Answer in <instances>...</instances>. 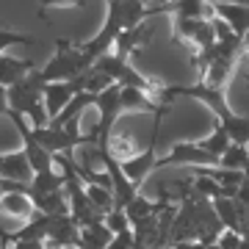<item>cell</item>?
I'll list each match as a JSON object with an SVG mask.
<instances>
[{"label":"cell","instance_id":"6da1fadb","mask_svg":"<svg viewBox=\"0 0 249 249\" xmlns=\"http://www.w3.org/2000/svg\"><path fill=\"white\" fill-rule=\"evenodd\" d=\"M45 80L39 75V70H34L25 80H19L9 89V111L19 114L22 119H28V124L39 130V127H47L50 124V116H47L45 108Z\"/></svg>","mask_w":249,"mask_h":249},{"label":"cell","instance_id":"7a4b0ae2","mask_svg":"<svg viewBox=\"0 0 249 249\" xmlns=\"http://www.w3.org/2000/svg\"><path fill=\"white\" fill-rule=\"evenodd\" d=\"M94 67V58L70 39H55V55L39 70L45 83H72Z\"/></svg>","mask_w":249,"mask_h":249},{"label":"cell","instance_id":"3957f363","mask_svg":"<svg viewBox=\"0 0 249 249\" xmlns=\"http://www.w3.org/2000/svg\"><path fill=\"white\" fill-rule=\"evenodd\" d=\"M124 34V17H122V0H111L106 6V25L97 31V36L94 39H89V42H83V50H86V55H91L94 61H97L100 55H106L114 50L116 39Z\"/></svg>","mask_w":249,"mask_h":249},{"label":"cell","instance_id":"277c9868","mask_svg":"<svg viewBox=\"0 0 249 249\" xmlns=\"http://www.w3.org/2000/svg\"><path fill=\"white\" fill-rule=\"evenodd\" d=\"M172 34L178 42L191 47L194 53H205L216 45V31L211 19H188V17H172Z\"/></svg>","mask_w":249,"mask_h":249},{"label":"cell","instance_id":"5b68a950","mask_svg":"<svg viewBox=\"0 0 249 249\" xmlns=\"http://www.w3.org/2000/svg\"><path fill=\"white\" fill-rule=\"evenodd\" d=\"M163 166H191V169L208 166V169H213V166H219V158L205 152L199 147V142H175L169 147V152L158 155L155 169H163Z\"/></svg>","mask_w":249,"mask_h":249},{"label":"cell","instance_id":"8992f818","mask_svg":"<svg viewBox=\"0 0 249 249\" xmlns=\"http://www.w3.org/2000/svg\"><path fill=\"white\" fill-rule=\"evenodd\" d=\"M160 119L163 116H158V122H155V127H152V136H150V144L144 147L136 158H130V160H124V163H119L122 166V172H124V178L130 180L136 188L142 186L144 180L150 178V172H155V163H158V133H160Z\"/></svg>","mask_w":249,"mask_h":249},{"label":"cell","instance_id":"52a82bcc","mask_svg":"<svg viewBox=\"0 0 249 249\" xmlns=\"http://www.w3.org/2000/svg\"><path fill=\"white\" fill-rule=\"evenodd\" d=\"M0 180H6V183H19V186H31L34 169H31V163H28L22 150L0 152Z\"/></svg>","mask_w":249,"mask_h":249},{"label":"cell","instance_id":"ba28073f","mask_svg":"<svg viewBox=\"0 0 249 249\" xmlns=\"http://www.w3.org/2000/svg\"><path fill=\"white\" fill-rule=\"evenodd\" d=\"M45 247L50 249H67V247H80V227L72 216H58L50 222Z\"/></svg>","mask_w":249,"mask_h":249},{"label":"cell","instance_id":"9c48e42d","mask_svg":"<svg viewBox=\"0 0 249 249\" xmlns=\"http://www.w3.org/2000/svg\"><path fill=\"white\" fill-rule=\"evenodd\" d=\"M152 36H155V31H152L150 25H139V28H133V31H124V34L116 39V45H114L111 53L119 55L122 61H130V55L150 45Z\"/></svg>","mask_w":249,"mask_h":249},{"label":"cell","instance_id":"30bf717a","mask_svg":"<svg viewBox=\"0 0 249 249\" xmlns=\"http://www.w3.org/2000/svg\"><path fill=\"white\" fill-rule=\"evenodd\" d=\"M213 14L224 19L235 36L244 39L249 34V3H222L219 0V3H213Z\"/></svg>","mask_w":249,"mask_h":249},{"label":"cell","instance_id":"8fae6325","mask_svg":"<svg viewBox=\"0 0 249 249\" xmlns=\"http://www.w3.org/2000/svg\"><path fill=\"white\" fill-rule=\"evenodd\" d=\"M78 91L72 89V83H47L45 86V108H47V116H50V122H53L55 116H61V111L72 103Z\"/></svg>","mask_w":249,"mask_h":249},{"label":"cell","instance_id":"7c38bea8","mask_svg":"<svg viewBox=\"0 0 249 249\" xmlns=\"http://www.w3.org/2000/svg\"><path fill=\"white\" fill-rule=\"evenodd\" d=\"M0 213L11 216V219H19L25 224L36 216V205L28 194H3L0 196Z\"/></svg>","mask_w":249,"mask_h":249},{"label":"cell","instance_id":"4fadbf2b","mask_svg":"<svg viewBox=\"0 0 249 249\" xmlns=\"http://www.w3.org/2000/svg\"><path fill=\"white\" fill-rule=\"evenodd\" d=\"M31 72H34V61H28V58H14V55H3V58H0V86L11 89L14 83L25 80Z\"/></svg>","mask_w":249,"mask_h":249},{"label":"cell","instance_id":"5bb4252c","mask_svg":"<svg viewBox=\"0 0 249 249\" xmlns=\"http://www.w3.org/2000/svg\"><path fill=\"white\" fill-rule=\"evenodd\" d=\"M64 186H67V178H64L58 169L39 172V175H34L31 186H28V196H31V199H39V196H47V194H55V191H64Z\"/></svg>","mask_w":249,"mask_h":249},{"label":"cell","instance_id":"9a60e30c","mask_svg":"<svg viewBox=\"0 0 249 249\" xmlns=\"http://www.w3.org/2000/svg\"><path fill=\"white\" fill-rule=\"evenodd\" d=\"M114 241V232L106 227V222H91L80 227V249H108Z\"/></svg>","mask_w":249,"mask_h":249},{"label":"cell","instance_id":"2e32d148","mask_svg":"<svg viewBox=\"0 0 249 249\" xmlns=\"http://www.w3.org/2000/svg\"><path fill=\"white\" fill-rule=\"evenodd\" d=\"M106 152L116 160V163H124V160L136 158V155L142 152V147H139L127 133H114L111 139H108V150Z\"/></svg>","mask_w":249,"mask_h":249},{"label":"cell","instance_id":"e0dca14e","mask_svg":"<svg viewBox=\"0 0 249 249\" xmlns=\"http://www.w3.org/2000/svg\"><path fill=\"white\" fill-rule=\"evenodd\" d=\"M34 205H36V211H39V213L50 216V219L70 216V196H67V191H55V194L39 196V199H34Z\"/></svg>","mask_w":249,"mask_h":249},{"label":"cell","instance_id":"ac0fdd59","mask_svg":"<svg viewBox=\"0 0 249 249\" xmlns=\"http://www.w3.org/2000/svg\"><path fill=\"white\" fill-rule=\"evenodd\" d=\"M219 166L230 172H244L249 166V147H241V144H230L224 155L219 158Z\"/></svg>","mask_w":249,"mask_h":249},{"label":"cell","instance_id":"d6986e66","mask_svg":"<svg viewBox=\"0 0 249 249\" xmlns=\"http://www.w3.org/2000/svg\"><path fill=\"white\" fill-rule=\"evenodd\" d=\"M230 144H232V142H230V136L224 133V127H222V124H216L213 133L208 136V139H202V142H199V147H202L205 152H211L213 158H222L224 150H227Z\"/></svg>","mask_w":249,"mask_h":249},{"label":"cell","instance_id":"ffe728a7","mask_svg":"<svg viewBox=\"0 0 249 249\" xmlns=\"http://www.w3.org/2000/svg\"><path fill=\"white\" fill-rule=\"evenodd\" d=\"M14 45H34V36L31 34H19V31H9V28H0V58L6 55V50Z\"/></svg>","mask_w":249,"mask_h":249},{"label":"cell","instance_id":"44dd1931","mask_svg":"<svg viewBox=\"0 0 249 249\" xmlns=\"http://www.w3.org/2000/svg\"><path fill=\"white\" fill-rule=\"evenodd\" d=\"M103 222H106V227H108L111 232H114V235L133 230V227H130V219L124 216V211H111V213H108L106 219H103Z\"/></svg>","mask_w":249,"mask_h":249},{"label":"cell","instance_id":"7402d4cb","mask_svg":"<svg viewBox=\"0 0 249 249\" xmlns=\"http://www.w3.org/2000/svg\"><path fill=\"white\" fill-rule=\"evenodd\" d=\"M241 241H244L241 232L224 230L222 235H219V241H216V247H219V249H241Z\"/></svg>","mask_w":249,"mask_h":249},{"label":"cell","instance_id":"603a6c76","mask_svg":"<svg viewBox=\"0 0 249 249\" xmlns=\"http://www.w3.org/2000/svg\"><path fill=\"white\" fill-rule=\"evenodd\" d=\"M108 249H136L133 230H130V232H119V235H114V241L108 244Z\"/></svg>","mask_w":249,"mask_h":249},{"label":"cell","instance_id":"cb8c5ba5","mask_svg":"<svg viewBox=\"0 0 249 249\" xmlns=\"http://www.w3.org/2000/svg\"><path fill=\"white\" fill-rule=\"evenodd\" d=\"M83 3L80 0H55V3H45L42 6V14H45L47 9H80Z\"/></svg>","mask_w":249,"mask_h":249},{"label":"cell","instance_id":"d4e9b609","mask_svg":"<svg viewBox=\"0 0 249 249\" xmlns=\"http://www.w3.org/2000/svg\"><path fill=\"white\" fill-rule=\"evenodd\" d=\"M0 116H9V89L0 86Z\"/></svg>","mask_w":249,"mask_h":249},{"label":"cell","instance_id":"484cf974","mask_svg":"<svg viewBox=\"0 0 249 249\" xmlns=\"http://www.w3.org/2000/svg\"><path fill=\"white\" fill-rule=\"evenodd\" d=\"M45 244H36V241H17V244H11L9 249H42Z\"/></svg>","mask_w":249,"mask_h":249},{"label":"cell","instance_id":"4316f807","mask_svg":"<svg viewBox=\"0 0 249 249\" xmlns=\"http://www.w3.org/2000/svg\"><path fill=\"white\" fill-rule=\"evenodd\" d=\"M244 53H247V55H249V34H247V36H244Z\"/></svg>","mask_w":249,"mask_h":249},{"label":"cell","instance_id":"83f0119b","mask_svg":"<svg viewBox=\"0 0 249 249\" xmlns=\"http://www.w3.org/2000/svg\"><path fill=\"white\" fill-rule=\"evenodd\" d=\"M247 91H249V78H247Z\"/></svg>","mask_w":249,"mask_h":249},{"label":"cell","instance_id":"f1b7e54d","mask_svg":"<svg viewBox=\"0 0 249 249\" xmlns=\"http://www.w3.org/2000/svg\"><path fill=\"white\" fill-rule=\"evenodd\" d=\"M67 249H80V247H67Z\"/></svg>","mask_w":249,"mask_h":249},{"label":"cell","instance_id":"f546056e","mask_svg":"<svg viewBox=\"0 0 249 249\" xmlns=\"http://www.w3.org/2000/svg\"><path fill=\"white\" fill-rule=\"evenodd\" d=\"M42 249H50V247H42Z\"/></svg>","mask_w":249,"mask_h":249},{"label":"cell","instance_id":"4dcf8cb0","mask_svg":"<svg viewBox=\"0 0 249 249\" xmlns=\"http://www.w3.org/2000/svg\"><path fill=\"white\" fill-rule=\"evenodd\" d=\"M0 196H3V191H0Z\"/></svg>","mask_w":249,"mask_h":249},{"label":"cell","instance_id":"1f68e13d","mask_svg":"<svg viewBox=\"0 0 249 249\" xmlns=\"http://www.w3.org/2000/svg\"><path fill=\"white\" fill-rule=\"evenodd\" d=\"M3 249H9V247H3Z\"/></svg>","mask_w":249,"mask_h":249}]
</instances>
